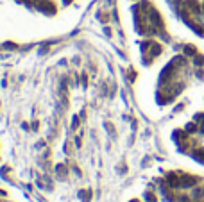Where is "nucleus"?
Segmentation results:
<instances>
[{
    "label": "nucleus",
    "instance_id": "obj_1",
    "mask_svg": "<svg viewBox=\"0 0 204 202\" xmlns=\"http://www.w3.org/2000/svg\"><path fill=\"white\" fill-rule=\"evenodd\" d=\"M204 63V57L203 55H197V57H195V64H203Z\"/></svg>",
    "mask_w": 204,
    "mask_h": 202
},
{
    "label": "nucleus",
    "instance_id": "obj_2",
    "mask_svg": "<svg viewBox=\"0 0 204 202\" xmlns=\"http://www.w3.org/2000/svg\"><path fill=\"white\" fill-rule=\"evenodd\" d=\"M201 195H204V190L201 188V190H195V197L197 199H201Z\"/></svg>",
    "mask_w": 204,
    "mask_h": 202
}]
</instances>
